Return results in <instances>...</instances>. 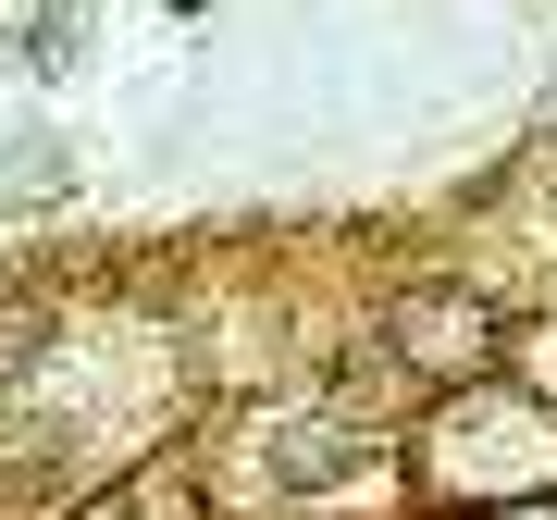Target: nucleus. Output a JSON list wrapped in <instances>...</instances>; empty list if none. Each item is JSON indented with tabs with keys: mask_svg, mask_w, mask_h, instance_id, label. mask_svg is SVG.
I'll return each instance as SVG.
<instances>
[{
	"mask_svg": "<svg viewBox=\"0 0 557 520\" xmlns=\"http://www.w3.org/2000/svg\"><path fill=\"white\" fill-rule=\"evenodd\" d=\"M421 471H434V496H557V409L483 397V384H471V397L434 421Z\"/></svg>",
	"mask_w": 557,
	"mask_h": 520,
	"instance_id": "obj_1",
	"label": "nucleus"
},
{
	"mask_svg": "<svg viewBox=\"0 0 557 520\" xmlns=\"http://www.w3.org/2000/svg\"><path fill=\"white\" fill-rule=\"evenodd\" d=\"M384 347H397V372H409V384H471L508 335H496V310H483L471 285H409L397 322H384Z\"/></svg>",
	"mask_w": 557,
	"mask_h": 520,
	"instance_id": "obj_2",
	"label": "nucleus"
},
{
	"mask_svg": "<svg viewBox=\"0 0 557 520\" xmlns=\"http://www.w3.org/2000/svg\"><path fill=\"white\" fill-rule=\"evenodd\" d=\"M260 471H273L285 496H347V483L372 471V434H359L347 409H298V421L260 434Z\"/></svg>",
	"mask_w": 557,
	"mask_h": 520,
	"instance_id": "obj_3",
	"label": "nucleus"
},
{
	"mask_svg": "<svg viewBox=\"0 0 557 520\" xmlns=\"http://www.w3.org/2000/svg\"><path fill=\"white\" fill-rule=\"evenodd\" d=\"M75 520H211V508H199V483H186L174 459H149V471H124L100 508H75Z\"/></svg>",
	"mask_w": 557,
	"mask_h": 520,
	"instance_id": "obj_4",
	"label": "nucleus"
},
{
	"mask_svg": "<svg viewBox=\"0 0 557 520\" xmlns=\"http://www.w3.org/2000/svg\"><path fill=\"white\" fill-rule=\"evenodd\" d=\"M50 335H62L50 285H13V273H0V384H13V372H38V360H50Z\"/></svg>",
	"mask_w": 557,
	"mask_h": 520,
	"instance_id": "obj_5",
	"label": "nucleus"
},
{
	"mask_svg": "<svg viewBox=\"0 0 557 520\" xmlns=\"http://www.w3.org/2000/svg\"><path fill=\"white\" fill-rule=\"evenodd\" d=\"M471 520H557V496H508V508H471Z\"/></svg>",
	"mask_w": 557,
	"mask_h": 520,
	"instance_id": "obj_6",
	"label": "nucleus"
},
{
	"mask_svg": "<svg viewBox=\"0 0 557 520\" xmlns=\"http://www.w3.org/2000/svg\"><path fill=\"white\" fill-rule=\"evenodd\" d=\"M174 13H186V0H174Z\"/></svg>",
	"mask_w": 557,
	"mask_h": 520,
	"instance_id": "obj_7",
	"label": "nucleus"
}]
</instances>
